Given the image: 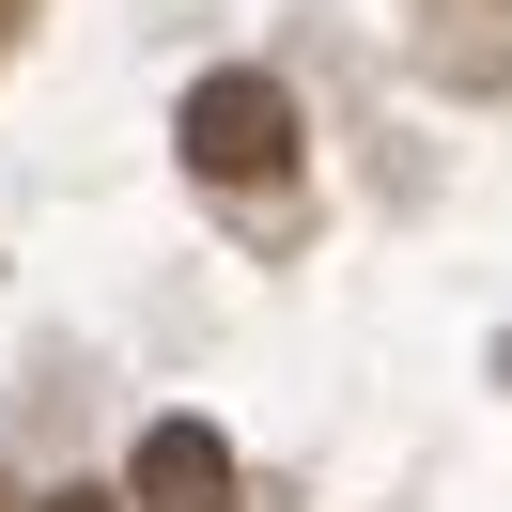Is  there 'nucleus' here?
Here are the masks:
<instances>
[{"mask_svg":"<svg viewBox=\"0 0 512 512\" xmlns=\"http://www.w3.org/2000/svg\"><path fill=\"white\" fill-rule=\"evenodd\" d=\"M171 140H187L202 187H280V171H295V94L233 63V78H202V94L171 109Z\"/></svg>","mask_w":512,"mask_h":512,"instance_id":"obj_1","label":"nucleus"},{"mask_svg":"<svg viewBox=\"0 0 512 512\" xmlns=\"http://www.w3.org/2000/svg\"><path fill=\"white\" fill-rule=\"evenodd\" d=\"M125 512H233V450L202 435V419H156L125 466Z\"/></svg>","mask_w":512,"mask_h":512,"instance_id":"obj_2","label":"nucleus"},{"mask_svg":"<svg viewBox=\"0 0 512 512\" xmlns=\"http://www.w3.org/2000/svg\"><path fill=\"white\" fill-rule=\"evenodd\" d=\"M32 512H125V497H32Z\"/></svg>","mask_w":512,"mask_h":512,"instance_id":"obj_3","label":"nucleus"},{"mask_svg":"<svg viewBox=\"0 0 512 512\" xmlns=\"http://www.w3.org/2000/svg\"><path fill=\"white\" fill-rule=\"evenodd\" d=\"M16 16H32V0H0V32H16Z\"/></svg>","mask_w":512,"mask_h":512,"instance_id":"obj_4","label":"nucleus"},{"mask_svg":"<svg viewBox=\"0 0 512 512\" xmlns=\"http://www.w3.org/2000/svg\"><path fill=\"white\" fill-rule=\"evenodd\" d=\"M0 512H16V481H0Z\"/></svg>","mask_w":512,"mask_h":512,"instance_id":"obj_5","label":"nucleus"}]
</instances>
